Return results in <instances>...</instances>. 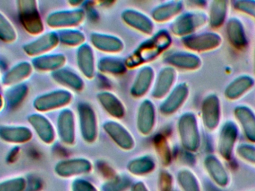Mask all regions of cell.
Wrapping results in <instances>:
<instances>
[{
    "label": "cell",
    "mask_w": 255,
    "mask_h": 191,
    "mask_svg": "<svg viewBox=\"0 0 255 191\" xmlns=\"http://www.w3.org/2000/svg\"><path fill=\"white\" fill-rule=\"evenodd\" d=\"M92 170V164L87 160L73 159L62 161L55 167V172L62 178H69L86 174Z\"/></svg>",
    "instance_id": "6da1fadb"
},
{
    "label": "cell",
    "mask_w": 255,
    "mask_h": 191,
    "mask_svg": "<svg viewBox=\"0 0 255 191\" xmlns=\"http://www.w3.org/2000/svg\"><path fill=\"white\" fill-rule=\"evenodd\" d=\"M206 169L218 186L225 188L229 184V176L220 162L213 157L206 158Z\"/></svg>",
    "instance_id": "7a4b0ae2"
},
{
    "label": "cell",
    "mask_w": 255,
    "mask_h": 191,
    "mask_svg": "<svg viewBox=\"0 0 255 191\" xmlns=\"http://www.w3.org/2000/svg\"><path fill=\"white\" fill-rule=\"evenodd\" d=\"M155 164L148 157L140 158L131 161L128 165V170L135 176H144L153 171Z\"/></svg>",
    "instance_id": "3957f363"
},
{
    "label": "cell",
    "mask_w": 255,
    "mask_h": 191,
    "mask_svg": "<svg viewBox=\"0 0 255 191\" xmlns=\"http://www.w3.org/2000/svg\"><path fill=\"white\" fill-rule=\"evenodd\" d=\"M182 191H201V185L195 175L189 170H182L177 176Z\"/></svg>",
    "instance_id": "277c9868"
},
{
    "label": "cell",
    "mask_w": 255,
    "mask_h": 191,
    "mask_svg": "<svg viewBox=\"0 0 255 191\" xmlns=\"http://www.w3.org/2000/svg\"><path fill=\"white\" fill-rule=\"evenodd\" d=\"M107 131L110 133L112 138L122 149H127V150L132 149L134 144L133 140L125 130L119 126L112 125L108 127Z\"/></svg>",
    "instance_id": "5b68a950"
},
{
    "label": "cell",
    "mask_w": 255,
    "mask_h": 191,
    "mask_svg": "<svg viewBox=\"0 0 255 191\" xmlns=\"http://www.w3.org/2000/svg\"><path fill=\"white\" fill-rule=\"evenodd\" d=\"M2 137L7 141L23 143L31 138V134L25 129L7 130L2 131Z\"/></svg>",
    "instance_id": "8992f818"
},
{
    "label": "cell",
    "mask_w": 255,
    "mask_h": 191,
    "mask_svg": "<svg viewBox=\"0 0 255 191\" xmlns=\"http://www.w3.org/2000/svg\"><path fill=\"white\" fill-rule=\"evenodd\" d=\"M130 185V181L126 177H115L103 186V191H124Z\"/></svg>",
    "instance_id": "52a82bcc"
},
{
    "label": "cell",
    "mask_w": 255,
    "mask_h": 191,
    "mask_svg": "<svg viewBox=\"0 0 255 191\" xmlns=\"http://www.w3.org/2000/svg\"><path fill=\"white\" fill-rule=\"evenodd\" d=\"M26 181L23 178L8 179L0 184V191H24Z\"/></svg>",
    "instance_id": "ba28073f"
},
{
    "label": "cell",
    "mask_w": 255,
    "mask_h": 191,
    "mask_svg": "<svg viewBox=\"0 0 255 191\" xmlns=\"http://www.w3.org/2000/svg\"><path fill=\"white\" fill-rule=\"evenodd\" d=\"M173 179L171 175L166 172L160 173L158 182L159 191H172Z\"/></svg>",
    "instance_id": "9c48e42d"
},
{
    "label": "cell",
    "mask_w": 255,
    "mask_h": 191,
    "mask_svg": "<svg viewBox=\"0 0 255 191\" xmlns=\"http://www.w3.org/2000/svg\"><path fill=\"white\" fill-rule=\"evenodd\" d=\"M71 188L73 191H98L91 182L81 179L74 180Z\"/></svg>",
    "instance_id": "30bf717a"
},
{
    "label": "cell",
    "mask_w": 255,
    "mask_h": 191,
    "mask_svg": "<svg viewBox=\"0 0 255 191\" xmlns=\"http://www.w3.org/2000/svg\"><path fill=\"white\" fill-rule=\"evenodd\" d=\"M240 155L244 157L246 159L250 161L251 162L255 163V149L246 146H242L240 148Z\"/></svg>",
    "instance_id": "8fae6325"
},
{
    "label": "cell",
    "mask_w": 255,
    "mask_h": 191,
    "mask_svg": "<svg viewBox=\"0 0 255 191\" xmlns=\"http://www.w3.org/2000/svg\"><path fill=\"white\" fill-rule=\"evenodd\" d=\"M131 191H149L144 183L141 182H136L132 187Z\"/></svg>",
    "instance_id": "7c38bea8"
}]
</instances>
